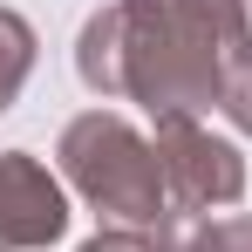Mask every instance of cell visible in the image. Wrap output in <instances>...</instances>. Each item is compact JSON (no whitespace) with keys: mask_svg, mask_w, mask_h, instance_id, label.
Here are the masks:
<instances>
[{"mask_svg":"<svg viewBox=\"0 0 252 252\" xmlns=\"http://www.w3.org/2000/svg\"><path fill=\"white\" fill-rule=\"evenodd\" d=\"M150 232V252H252V211L205 218V211H164Z\"/></svg>","mask_w":252,"mask_h":252,"instance_id":"cell-5","label":"cell"},{"mask_svg":"<svg viewBox=\"0 0 252 252\" xmlns=\"http://www.w3.org/2000/svg\"><path fill=\"white\" fill-rule=\"evenodd\" d=\"M218 109L232 116V129H239V136H252V55L232 68V82H225V95H218Z\"/></svg>","mask_w":252,"mask_h":252,"instance_id":"cell-7","label":"cell"},{"mask_svg":"<svg viewBox=\"0 0 252 252\" xmlns=\"http://www.w3.org/2000/svg\"><path fill=\"white\" fill-rule=\"evenodd\" d=\"M68 232L62 177L34 150H0V252H41Z\"/></svg>","mask_w":252,"mask_h":252,"instance_id":"cell-4","label":"cell"},{"mask_svg":"<svg viewBox=\"0 0 252 252\" xmlns=\"http://www.w3.org/2000/svg\"><path fill=\"white\" fill-rule=\"evenodd\" d=\"M55 157H62V177H68L102 218H116V225H157L170 211L157 143L129 123V116H116V109H82L75 123L62 129Z\"/></svg>","mask_w":252,"mask_h":252,"instance_id":"cell-2","label":"cell"},{"mask_svg":"<svg viewBox=\"0 0 252 252\" xmlns=\"http://www.w3.org/2000/svg\"><path fill=\"white\" fill-rule=\"evenodd\" d=\"M75 252H150V232H143V225H109V232L82 239Z\"/></svg>","mask_w":252,"mask_h":252,"instance_id":"cell-8","label":"cell"},{"mask_svg":"<svg viewBox=\"0 0 252 252\" xmlns=\"http://www.w3.org/2000/svg\"><path fill=\"white\" fill-rule=\"evenodd\" d=\"M252 55V0H109L75 34V75L102 102L205 116Z\"/></svg>","mask_w":252,"mask_h":252,"instance_id":"cell-1","label":"cell"},{"mask_svg":"<svg viewBox=\"0 0 252 252\" xmlns=\"http://www.w3.org/2000/svg\"><path fill=\"white\" fill-rule=\"evenodd\" d=\"M157 164H164L170 211H211L246 198V157L239 143L211 136L198 116H157Z\"/></svg>","mask_w":252,"mask_h":252,"instance_id":"cell-3","label":"cell"},{"mask_svg":"<svg viewBox=\"0 0 252 252\" xmlns=\"http://www.w3.org/2000/svg\"><path fill=\"white\" fill-rule=\"evenodd\" d=\"M34 48H41L34 28H28L14 7H0V109H7V102L21 95V82L34 75Z\"/></svg>","mask_w":252,"mask_h":252,"instance_id":"cell-6","label":"cell"}]
</instances>
